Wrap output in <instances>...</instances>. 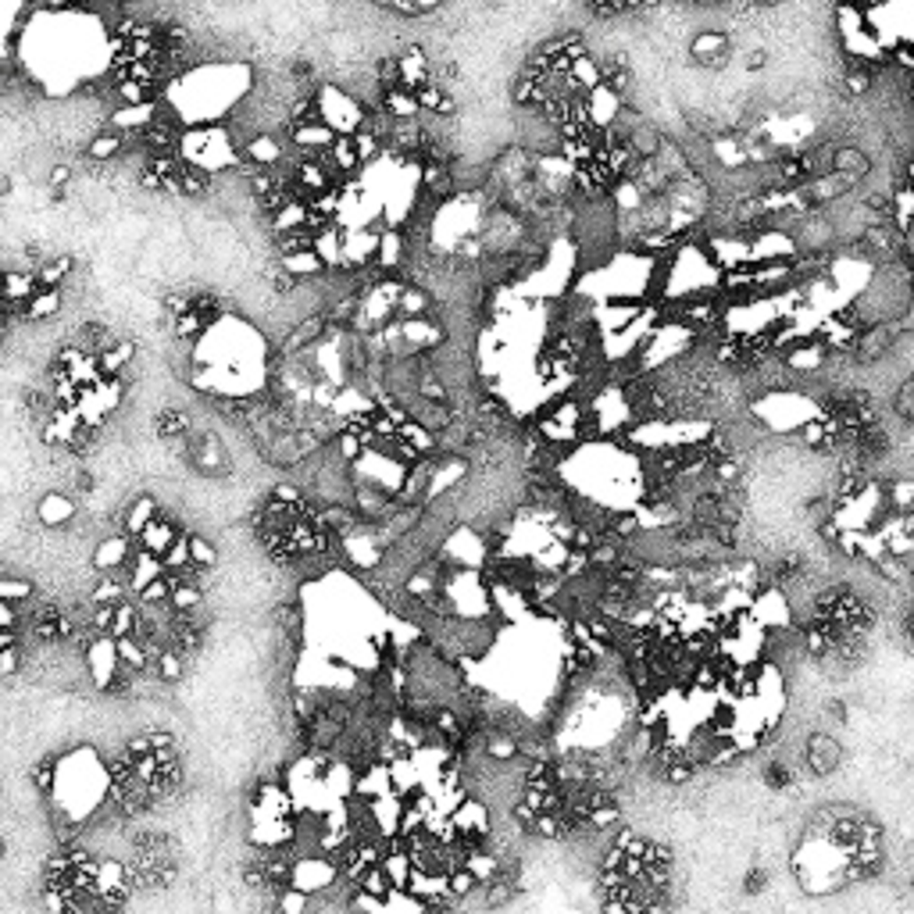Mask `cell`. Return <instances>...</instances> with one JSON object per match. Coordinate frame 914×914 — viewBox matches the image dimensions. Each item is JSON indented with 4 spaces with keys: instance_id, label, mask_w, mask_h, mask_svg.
Instances as JSON below:
<instances>
[{
    "instance_id": "1",
    "label": "cell",
    "mask_w": 914,
    "mask_h": 914,
    "mask_svg": "<svg viewBox=\"0 0 914 914\" xmlns=\"http://www.w3.org/2000/svg\"><path fill=\"white\" fill-rule=\"evenodd\" d=\"M729 33L726 29H701L690 44V58L704 68H722L729 61Z\"/></svg>"
},
{
    "instance_id": "2",
    "label": "cell",
    "mask_w": 914,
    "mask_h": 914,
    "mask_svg": "<svg viewBox=\"0 0 914 914\" xmlns=\"http://www.w3.org/2000/svg\"><path fill=\"white\" fill-rule=\"evenodd\" d=\"M40 522L47 525V529H68L72 522H76V504L65 497V493H47L44 501H40Z\"/></svg>"
},
{
    "instance_id": "3",
    "label": "cell",
    "mask_w": 914,
    "mask_h": 914,
    "mask_svg": "<svg viewBox=\"0 0 914 914\" xmlns=\"http://www.w3.org/2000/svg\"><path fill=\"white\" fill-rule=\"evenodd\" d=\"M61 311V286H44L26 301V322H47L51 315Z\"/></svg>"
},
{
    "instance_id": "4",
    "label": "cell",
    "mask_w": 914,
    "mask_h": 914,
    "mask_svg": "<svg viewBox=\"0 0 914 914\" xmlns=\"http://www.w3.org/2000/svg\"><path fill=\"white\" fill-rule=\"evenodd\" d=\"M118 154H125V132H118V129H104V132H97L86 143V157L90 161H111Z\"/></svg>"
},
{
    "instance_id": "5",
    "label": "cell",
    "mask_w": 914,
    "mask_h": 914,
    "mask_svg": "<svg viewBox=\"0 0 914 914\" xmlns=\"http://www.w3.org/2000/svg\"><path fill=\"white\" fill-rule=\"evenodd\" d=\"M157 511H161V508H157V501H154V497H147V493H143V497H136V501L129 504V511H125V533L136 540V536H140V533L157 518Z\"/></svg>"
},
{
    "instance_id": "6",
    "label": "cell",
    "mask_w": 914,
    "mask_h": 914,
    "mask_svg": "<svg viewBox=\"0 0 914 914\" xmlns=\"http://www.w3.org/2000/svg\"><path fill=\"white\" fill-rule=\"evenodd\" d=\"M279 265L286 269V272H293L297 279H315V276H325L329 272V265L315 254V251H301V254H286V258H279Z\"/></svg>"
},
{
    "instance_id": "7",
    "label": "cell",
    "mask_w": 914,
    "mask_h": 914,
    "mask_svg": "<svg viewBox=\"0 0 914 914\" xmlns=\"http://www.w3.org/2000/svg\"><path fill=\"white\" fill-rule=\"evenodd\" d=\"M132 357H136V343L132 340H118L111 350L100 354V372L104 375H122L132 365Z\"/></svg>"
},
{
    "instance_id": "8",
    "label": "cell",
    "mask_w": 914,
    "mask_h": 914,
    "mask_svg": "<svg viewBox=\"0 0 914 914\" xmlns=\"http://www.w3.org/2000/svg\"><path fill=\"white\" fill-rule=\"evenodd\" d=\"M182 668H186V657H182L179 650H164V653L157 657V682H161V686L179 682V678H182Z\"/></svg>"
},
{
    "instance_id": "9",
    "label": "cell",
    "mask_w": 914,
    "mask_h": 914,
    "mask_svg": "<svg viewBox=\"0 0 914 914\" xmlns=\"http://www.w3.org/2000/svg\"><path fill=\"white\" fill-rule=\"evenodd\" d=\"M189 432V418L182 411H161L157 418V436L161 439H182Z\"/></svg>"
},
{
    "instance_id": "10",
    "label": "cell",
    "mask_w": 914,
    "mask_h": 914,
    "mask_svg": "<svg viewBox=\"0 0 914 914\" xmlns=\"http://www.w3.org/2000/svg\"><path fill=\"white\" fill-rule=\"evenodd\" d=\"M150 740H154V758H157L161 765L179 761V740H175L172 733H150Z\"/></svg>"
},
{
    "instance_id": "11",
    "label": "cell",
    "mask_w": 914,
    "mask_h": 914,
    "mask_svg": "<svg viewBox=\"0 0 914 914\" xmlns=\"http://www.w3.org/2000/svg\"><path fill=\"white\" fill-rule=\"evenodd\" d=\"M189 554H193V561L204 565V568H214V561H218V550H214L204 536H189Z\"/></svg>"
},
{
    "instance_id": "12",
    "label": "cell",
    "mask_w": 914,
    "mask_h": 914,
    "mask_svg": "<svg viewBox=\"0 0 914 914\" xmlns=\"http://www.w3.org/2000/svg\"><path fill=\"white\" fill-rule=\"evenodd\" d=\"M29 597H33V582H15L12 575L0 582V600H19V604H22V600H29Z\"/></svg>"
},
{
    "instance_id": "13",
    "label": "cell",
    "mask_w": 914,
    "mask_h": 914,
    "mask_svg": "<svg viewBox=\"0 0 914 914\" xmlns=\"http://www.w3.org/2000/svg\"><path fill=\"white\" fill-rule=\"evenodd\" d=\"M33 782L44 790V793H54V786H58V775H54V761L47 758V761H40L36 768H33Z\"/></svg>"
},
{
    "instance_id": "14",
    "label": "cell",
    "mask_w": 914,
    "mask_h": 914,
    "mask_svg": "<svg viewBox=\"0 0 914 914\" xmlns=\"http://www.w3.org/2000/svg\"><path fill=\"white\" fill-rule=\"evenodd\" d=\"M19 664H22V650H19V643H4V675L12 678V675L19 671Z\"/></svg>"
},
{
    "instance_id": "15",
    "label": "cell",
    "mask_w": 914,
    "mask_h": 914,
    "mask_svg": "<svg viewBox=\"0 0 914 914\" xmlns=\"http://www.w3.org/2000/svg\"><path fill=\"white\" fill-rule=\"evenodd\" d=\"M72 182V168L68 164H54L51 168V189H65Z\"/></svg>"
},
{
    "instance_id": "16",
    "label": "cell",
    "mask_w": 914,
    "mask_h": 914,
    "mask_svg": "<svg viewBox=\"0 0 914 914\" xmlns=\"http://www.w3.org/2000/svg\"><path fill=\"white\" fill-rule=\"evenodd\" d=\"M765 58H768L765 51H754V54L747 58V68H765Z\"/></svg>"
},
{
    "instance_id": "17",
    "label": "cell",
    "mask_w": 914,
    "mask_h": 914,
    "mask_svg": "<svg viewBox=\"0 0 914 914\" xmlns=\"http://www.w3.org/2000/svg\"><path fill=\"white\" fill-rule=\"evenodd\" d=\"M754 4H758V8H775L779 0H754Z\"/></svg>"
}]
</instances>
